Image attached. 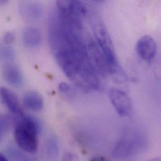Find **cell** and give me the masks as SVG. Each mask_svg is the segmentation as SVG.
I'll list each match as a JSON object with an SVG mask.
<instances>
[{"label": "cell", "instance_id": "obj_5", "mask_svg": "<svg viewBox=\"0 0 161 161\" xmlns=\"http://www.w3.org/2000/svg\"><path fill=\"white\" fill-rule=\"evenodd\" d=\"M86 47L88 59L93 70L97 74H98L103 77L105 76L108 73V70L104 57L98 44L91 42L86 45Z\"/></svg>", "mask_w": 161, "mask_h": 161}, {"label": "cell", "instance_id": "obj_16", "mask_svg": "<svg viewBox=\"0 0 161 161\" xmlns=\"http://www.w3.org/2000/svg\"><path fill=\"white\" fill-rule=\"evenodd\" d=\"M58 88H59V90L60 92L63 93H70L71 92V90H72V88L70 87V86L66 83H64V82H62L61 83L60 85H59V86H58Z\"/></svg>", "mask_w": 161, "mask_h": 161}, {"label": "cell", "instance_id": "obj_4", "mask_svg": "<svg viewBox=\"0 0 161 161\" xmlns=\"http://www.w3.org/2000/svg\"><path fill=\"white\" fill-rule=\"evenodd\" d=\"M109 97L112 105L121 117L128 116L132 111V102L129 95L124 91L112 88L109 90Z\"/></svg>", "mask_w": 161, "mask_h": 161}, {"label": "cell", "instance_id": "obj_18", "mask_svg": "<svg viewBox=\"0 0 161 161\" xmlns=\"http://www.w3.org/2000/svg\"><path fill=\"white\" fill-rule=\"evenodd\" d=\"M89 161H110L107 158L102 156H97L92 158Z\"/></svg>", "mask_w": 161, "mask_h": 161}, {"label": "cell", "instance_id": "obj_17", "mask_svg": "<svg viewBox=\"0 0 161 161\" xmlns=\"http://www.w3.org/2000/svg\"><path fill=\"white\" fill-rule=\"evenodd\" d=\"M0 52L1 53V57L4 58H11L13 57V52L9 49L3 48Z\"/></svg>", "mask_w": 161, "mask_h": 161}, {"label": "cell", "instance_id": "obj_11", "mask_svg": "<svg viewBox=\"0 0 161 161\" xmlns=\"http://www.w3.org/2000/svg\"><path fill=\"white\" fill-rule=\"evenodd\" d=\"M20 12L25 19L35 21L41 16L42 9L41 6L36 3L25 2L21 6Z\"/></svg>", "mask_w": 161, "mask_h": 161}, {"label": "cell", "instance_id": "obj_19", "mask_svg": "<svg viewBox=\"0 0 161 161\" xmlns=\"http://www.w3.org/2000/svg\"><path fill=\"white\" fill-rule=\"evenodd\" d=\"M12 40H13V36L11 35L10 34H9L8 35H7V36H6V38H5L6 42H7V43H10V42H11Z\"/></svg>", "mask_w": 161, "mask_h": 161}, {"label": "cell", "instance_id": "obj_12", "mask_svg": "<svg viewBox=\"0 0 161 161\" xmlns=\"http://www.w3.org/2000/svg\"><path fill=\"white\" fill-rule=\"evenodd\" d=\"M42 39L40 31L35 28H29L23 34V40L25 45L29 47H36L40 43Z\"/></svg>", "mask_w": 161, "mask_h": 161}, {"label": "cell", "instance_id": "obj_15", "mask_svg": "<svg viewBox=\"0 0 161 161\" xmlns=\"http://www.w3.org/2000/svg\"><path fill=\"white\" fill-rule=\"evenodd\" d=\"M62 161H79V159L77 155L72 153L67 152L64 154Z\"/></svg>", "mask_w": 161, "mask_h": 161}, {"label": "cell", "instance_id": "obj_21", "mask_svg": "<svg viewBox=\"0 0 161 161\" xmlns=\"http://www.w3.org/2000/svg\"><path fill=\"white\" fill-rule=\"evenodd\" d=\"M146 161H161V159L159 158H154V159H152L151 160Z\"/></svg>", "mask_w": 161, "mask_h": 161}, {"label": "cell", "instance_id": "obj_20", "mask_svg": "<svg viewBox=\"0 0 161 161\" xmlns=\"http://www.w3.org/2000/svg\"><path fill=\"white\" fill-rule=\"evenodd\" d=\"M0 161H8V160L3 154L0 153Z\"/></svg>", "mask_w": 161, "mask_h": 161}, {"label": "cell", "instance_id": "obj_14", "mask_svg": "<svg viewBox=\"0 0 161 161\" xmlns=\"http://www.w3.org/2000/svg\"><path fill=\"white\" fill-rule=\"evenodd\" d=\"M10 127V119L6 115H0V142Z\"/></svg>", "mask_w": 161, "mask_h": 161}, {"label": "cell", "instance_id": "obj_6", "mask_svg": "<svg viewBox=\"0 0 161 161\" xmlns=\"http://www.w3.org/2000/svg\"><path fill=\"white\" fill-rule=\"evenodd\" d=\"M0 100L8 110L14 115L23 116V110L18 96L8 88L0 87Z\"/></svg>", "mask_w": 161, "mask_h": 161}, {"label": "cell", "instance_id": "obj_13", "mask_svg": "<svg viewBox=\"0 0 161 161\" xmlns=\"http://www.w3.org/2000/svg\"><path fill=\"white\" fill-rule=\"evenodd\" d=\"M47 153L50 159H54L58 154V144L55 139H50L47 145Z\"/></svg>", "mask_w": 161, "mask_h": 161}, {"label": "cell", "instance_id": "obj_10", "mask_svg": "<svg viewBox=\"0 0 161 161\" xmlns=\"http://www.w3.org/2000/svg\"><path fill=\"white\" fill-rule=\"evenodd\" d=\"M23 103L26 108L33 112L41 111L44 107L42 97L35 91L27 92L23 97Z\"/></svg>", "mask_w": 161, "mask_h": 161}, {"label": "cell", "instance_id": "obj_8", "mask_svg": "<svg viewBox=\"0 0 161 161\" xmlns=\"http://www.w3.org/2000/svg\"><path fill=\"white\" fill-rule=\"evenodd\" d=\"M136 152V144L130 140L124 139L119 141L112 152L115 158L125 159L132 156Z\"/></svg>", "mask_w": 161, "mask_h": 161}, {"label": "cell", "instance_id": "obj_9", "mask_svg": "<svg viewBox=\"0 0 161 161\" xmlns=\"http://www.w3.org/2000/svg\"><path fill=\"white\" fill-rule=\"evenodd\" d=\"M3 77L10 85L19 87L23 83V76L19 69L14 65H8L3 70Z\"/></svg>", "mask_w": 161, "mask_h": 161}, {"label": "cell", "instance_id": "obj_7", "mask_svg": "<svg viewBox=\"0 0 161 161\" xmlns=\"http://www.w3.org/2000/svg\"><path fill=\"white\" fill-rule=\"evenodd\" d=\"M136 50L139 56L145 61H151L157 52V44L153 38L145 35L141 38L136 45Z\"/></svg>", "mask_w": 161, "mask_h": 161}, {"label": "cell", "instance_id": "obj_2", "mask_svg": "<svg viewBox=\"0 0 161 161\" xmlns=\"http://www.w3.org/2000/svg\"><path fill=\"white\" fill-rule=\"evenodd\" d=\"M40 125L31 117H22L14 130V138L18 146L29 154H35L38 147Z\"/></svg>", "mask_w": 161, "mask_h": 161}, {"label": "cell", "instance_id": "obj_3", "mask_svg": "<svg viewBox=\"0 0 161 161\" xmlns=\"http://www.w3.org/2000/svg\"><path fill=\"white\" fill-rule=\"evenodd\" d=\"M97 44L105 60L108 73L125 80L126 76L119 65L111 38L105 26L100 23L95 26Z\"/></svg>", "mask_w": 161, "mask_h": 161}, {"label": "cell", "instance_id": "obj_1", "mask_svg": "<svg viewBox=\"0 0 161 161\" xmlns=\"http://www.w3.org/2000/svg\"><path fill=\"white\" fill-rule=\"evenodd\" d=\"M83 29L57 19L50 21L49 42L52 52L66 76L83 91L99 87L97 74L92 67Z\"/></svg>", "mask_w": 161, "mask_h": 161}]
</instances>
